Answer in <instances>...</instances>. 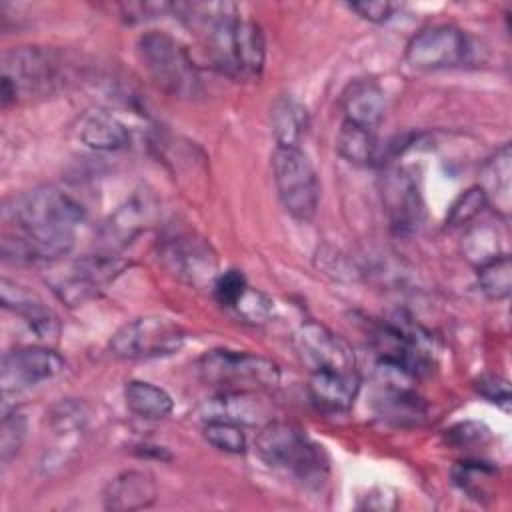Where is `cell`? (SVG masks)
Returning a JSON list of instances; mask_svg holds the SVG:
<instances>
[{
  "label": "cell",
  "instance_id": "cell-6",
  "mask_svg": "<svg viewBox=\"0 0 512 512\" xmlns=\"http://www.w3.org/2000/svg\"><path fill=\"white\" fill-rule=\"evenodd\" d=\"M186 332L164 316H140L122 324L110 338V354L120 360H152L182 350Z\"/></svg>",
  "mask_w": 512,
  "mask_h": 512
},
{
  "label": "cell",
  "instance_id": "cell-7",
  "mask_svg": "<svg viewBox=\"0 0 512 512\" xmlns=\"http://www.w3.org/2000/svg\"><path fill=\"white\" fill-rule=\"evenodd\" d=\"M204 382L224 390H264L280 382L278 366L262 356L236 350H210L196 362Z\"/></svg>",
  "mask_w": 512,
  "mask_h": 512
},
{
  "label": "cell",
  "instance_id": "cell-29",
  "mask_svg": "<svg viewBox=\"0 0 512 512\" xmlns=\"http://www.w3.org/2000/svg\"><path fill=\"white\" fill-rule=\"evenodd\" d=\"M488 206L484 192L480 186H472L464 190L450 206L448 216H446V226L448 228H458L464 224H470L484 208Z\"/></svg>",
  "mask_w": 512,
  "mask_h": 512
},
{
  "label": "cell",
  "instance_id": "cell-20",
  "mask_svg": "<svg viewBox=\"0 0 512 512\" xmlns=\"http://www.w3.org/2000/svg\"><path fill=\"white\" fill-rule=\"evenodd\" d=\"M510 174H512V152L510 144H504L482 168L480 190L486 196L488 204H494L496 212L504 218L510 214L512 196H510Z\"/></svg>",
  "mask_w": 512,
  "mask_h": 512
},
{
  "label": "cell",
  "instance_id": "cell-8",
  "mask_svg": "<svg viewBox=\"0 0 512 512\" xmlns=\"http://www.w3.org/2000/svg\"><path fill=\"white\" fill-rule=\"evenodd\" d=\"M470 52L468 36L454 24H434L420 30L406 46V62L416 70L460 66Z\"/></svg>",
  "mask_w": 512,
  "mask_h": 512
},
{
  "label": "cell",
  "instance_id": "cell-11",
  "mask_svg": "<svg viewBox=\"0 0 512 512\" xmlns=\"http://www.w3.org/2000/svg\"><path fill=\"white\" fill-rule=\"evenodd\" d=\"M64 370V358L46 346H22L6 352L0 366L2 392L16 394L46 380H52Z\"/></svg>",
  "mask_w": 512,
  "mask_h": 512
},
{
  "label": "cell",
  "instance_id": "cell-25",
  "mask_svg": "<svg viewBox=\"0 0 512 512\" xmlns=\"http://www.w3.org/2000/svg\"><path fill=\"white\" fill-rule=\"evenodd\" d=\"M48 426L60 438H74L86 430L88 408L78 400H60L48 410Z\"/></svg>",
  "mask_w": 512,
  "mask_h": 512
},
{
  "label": "cell",
  "instance_id": "cell-14",
  "mask_svg": "<svg viewBox=\"0 0 512 512\" xmlns=\"http://www.w3.org/2000/svg\"><path fill=\"white\" fill-rule=\"evenodd\" d=\"M0 302L6 310L24 320L28 330L40 342H54L60 336V320L34 292L8 278L0 282Z\"/></svg>",
  "mask_w": 512,
  "mask_h": 512
},
{
  "label": "cell",
  "instance_id": "cell-32",
  "mask_svg": "<svg viewBox=\"0 0 512 512\" xmlns=\"http://www.w3.org/2000/svg\"><path fill=\"white\" fill-rule=\"evenodd\" d=\"M120 10L128 20L140 22L148 18H158L162 14L172 12V4L168 2H132V4H120Z\"/></svg>",
  "mask_w": 512,
  "mask_h": 512
},
{
  "label": "cell",
  "instance_id": "cell-10",
  "mask_svg": "<svg viewBox=\"0 0 512 512\" xmlns=\"http://www.w3.org/2000/svg\"><path fill=\"white\" fill-rule=\"evenodd\" d=\"M294 348L302 364L310 372L342 370L352 372L356 366L354 350L350 344L334 334L330 328L308 320L294 332Z\"/></svg>",
  "mask_w": 512,
  "mask_h": 512
},
{
  "label": "cell",
  "instance_id": "cell-31",
  "mask_svg": "<svg viewBox=\"0 0 512 512\" xmlns=\"http://www.w3.org/2000/svg\"><path fill=\"white\" fill-rule=\"evenodd\" d=\"M234 310L246 320V322H252V324H262L266 322L272 312H274V302L260 290H254V288H246L244 296L238 300V304L234 306Z\"/></svg>",
  "mask_w": 512,
  "mask_h": 512
},
{
  "label": "cell",
  "instance_id": "cell-27",
  "mask_svg": "<svg viewBox=\"0 0 512 512\" xmlns=\"http://www.w3.org/2000/svg\"><path fill=\"white\" fill-rule=\"evenodd\" d=\"M464 256L474 262L476 266L500 256L498 248V234L492 226L482 224V226H472L462 242Z\"/></svg>",
  "mask_w": 512,
  "mask_h": 512
},
{
  "label": "cell",
  "instance_id": "cell-24",
  "mask_svg": "<svg viewBox=\"0 0 512 512\" xmlns=\"http://www.w3.org/2000/svg\"><path fill=\"white\" fill-rule=\"evenodd\" d=\"M480 292L490 300H504L512 292V260L508 254H500L478 266Z\"/></svg>",
  "mask_w": 512,
  "mask_h": 512
},
{
  "label": "cell",
  "instance_id": "cell-18",
  "mask_svg": "<svg viewBox=\"0 0 512 512\" xmlns=\"http://www.w3.org/2000/svg\"><path fill=\"white\" fill-rule=\"evenodd\" d=\"M308 390L312 400L332 412L348 410L360 390V378L356 370L342 372V370H318L310 372Z\"/></svg>",
  "mask_w": 512,
  "mask_h": 512
},
{
  "label": "cell",
  "instance_id": "cell-3",
  "mask_svg": "<svg viewBox=\"0 0 512 512\" xmlns=\"http://www.w3.org/2000/svg\"><path fill=\"white\" fill-rule=\"evenodd\" d=\"M138 58L150 80L174 98H198L202 84L188 50L170 34L144 32L138 38Z\"/></svg>",
  "mask_w": 512,
  "mask_h": 512
},
{
  "label": "cell",
  "instance_id": "cell-30",
  "mask_svg": "<svg viewBox=\"0 0 512 512\" xmlns=\"http://www.w3.org/2000/svg\"><path fill=\"white\" fill-rule=\"evenodd\" d=\"M248 282L240 270H226L220 272L212 284V292L218 304L226 308H234L238 300L244 296Z\"/></svg>",
  "mask_w": 512,
  "mask_h": 512
},
{
  "label": "cell",
  "instance_id": "cell-26",
  "mask_svg": "<svg viewBox=\"0 0 512 512\" xmlns=\"http://www.w3.org/2000/svg\"><path fill=\"white\" fill-rule=\"evenodd\" d=\"M202 434H204V440L216 450H222L226 454L246 452V436L240 424L226 422V420H206Z\"/></svg>",
  "mask_w": 512,
  "mask_h": 512
},
{
  "label": "cell",
  "instance_id": "cell-21",
  "mask_svg": "<svg viewBox=\"0 0 512 512\" xmlns=\"http://www.w3.org/2000/svg\"><path fill=\"white\" fill-rule=\"evenodd\" d=\"M270 122L278 146L300 148V142L310 128V114L300 100L292 96H280L272 104Z\"/></svg>",
  "mask_w": 512,
  "mask_h": 512
},
{
  "label": "cell",
  "instance_id": "cell-33",
  "mask_svg": "<svg viewBox=\"0 0 512 512\" xmlns=\"http://www.w3.org/2000/svg\"><path fill=\"white\" fill-rule=\"evenodd\" d=\"M476 390L486 400L494 404H508L510 402V388L508 382L498 376H482L476 380Z\"/></svg>",
  "mask_w": 512,
  "mask_h": 512
},
{
  "label": "cell",
  "instance_id": "cell-16",
  "mask_svg": "<svg viewBox=\"0 0 512 512\" xmlns=\"http://www.w3.org/2000/svg\"><path fill=\"white\" fill-rule=\"evenodd\" d=\"M342 112L346 122L376 132L386 112L384 90L374 80H352L342 92Z\"/></svg>",
  "mask_w": 512,
  "mask_h": 512
},
{
  "label": "cell",
  "instance_id": "cell-28",
  "mask_svg": "<svg viewBox=\"0 0 512 512\" xmlns=\"http://www.w3.org/2000/svg\"><path fill=\"white\" fill-rule=\"evenodd\" d=\"M26 438V418L16 408L2 410V424H0V460L8 464L22 448Z\"/></svg>",
  "mask_w": 512,
  "mask_h": 512
},
{
  "label": "cell",
  "instance_id": "cell-34",
  "mask_svg": "<svg viewBox=\"0 0 512 512\" xmlns=\"http://www.w3.org/2000/svg\"><path fill=\"white\" fill-rule=\"evenodd\" d=\"M348 8L352 12H356L360 18L380 24V22H386L394 14L396 4H392V2H352V4H348Z\"/></svg>",
  "mask_w": 512,
  "mask_h": 512
},
{
  "label": "cell",
  "instance_id": "cell-13",
  "mask_svg": "<svg viewBox=\"0 0 512 512\" xmlns=\"http://www.w3.org/2000/svg\"><path fill=\"white\" fill-rule=\"evenodd\" d=\"M158 204L146 190L134 192L122 206H118L100 230L104 250L118 252L128 246L148 224L156 218Z\"/></svg>",
  "mask_w": 512,
  "mask_h": 512
},
{
  "label": "cell",
  "instance_id": "cell-17",
  "mask_svg": "<svg viewBox=\"0 0 512 512\" xmlns=\"http://www.w3.org/2000/svg\"><path fill=\"white\" fill-rule=\"evenodd\" d=\"M202 420H226L240 426H256L266 416V406L250 390H224L200 406Z\"/></svg>",
  "mask_w": 512,
  "mask_h": 512
},
{
  "label": "cell",
  "instance_id": "cell-2",
  "mask_svg": "<svg viewBox=\"0 0 512 512\" xmlns=\"http://www.w3.org/2000/svg\"><path fill=\"white\" fill-rule=\"evenodd\" d=\"M254 448L264 464L288 472L302 482L318 484L324 478L326 458L322 448L294 424L266 422L254 440Z\"/></svg>",
  "mask_w": 512,
  "mask_h": 512
},
{
  "label": "cell",
  "instance_id": "cell-15",
  "mask_svg": "<svg viewBox=\"0 0 512 512\" xmlns=\"http://www.w3.org/2000/svg\"><path fill=\"white\" fill-rule=\"evenodd\" d=\"M156 496V482L148 472L126 470L104 486L102 504L112 512H134L152 506Z\"/></svg>",
  "mask_w": 512,
  "mask_h": 512
},
{
  "label": "cell",
  "instance_id": "cell-12",
  "mask_svg": "<svg viewBox=\"0 0 512 512\" xmlns=\"http://www.w3.org/2000/svg\"><path fill=\"white\" fill-rule=\"evenodd\" d=\"M162 260L184 282L206 288L218 276V258L212 246L196 234H176L162 244Z\"/></svg>",
  "mask_w": 512,
  "mask_h": 512
},
{
  "label": "cell",
  "instance_id": "cell-23",
  "mask_svg": "<svg viewBox=\"0 0 512 512\" xmlns=\"http://www.w3.org/2000/svg\"><path fill=\"white\" fill-rule=\"evenodd\" d=\"M336 150L342 158L356 166H368L378 160V140L376 132L356 126L352 122H342L336 136Z\"/></svg>",
  "mask_w": 512,
  "mask_h": 512
},
{
  "label": "cell",
  "instance_id": "cell-19",
  "mask_svg": "<svg viewBox=\"0 0 512 512\" xmlns=\"http://www.w3.org/2000/svg\"><path fill=\"white\" fill-rule=\"evenodd\" d=\"M78 136L82 144L100 152L120 150L130 140L128 128L112 112L106 110L86 112L80 120Z\"/></svg>",
  "mask_w": 512,
  "mask_h": 512
},
{
  "label": "cell",
  "instance_id": "cell-22",
  "mask_svg": "<svg viewBox=\"0 0 512 512\" xmlns=\"http://www.w3.org/2000/svg\"><path fill=\"white\" fill-rule=\"evenodd\" d=\"M124 402L132 414L146 418V420L166 418L174 408L172 396L164 388H160L152 382H146V380L126 382Z\"/></svg>",
  "mask_w": 512,
  "mask_h": 512
},
{
  "label": "cell",
  "instance_id": "cell-9",
  "mask_svg": "<svg viewBox=\"0 0 512 512\" xmlns=\"http://www.w3.org/2000/svg\"><path fill=\"white\" fill-rule=\"evenodd\" d=\"M382 204L396 234H412L424 222V198L412 168L390 166L380 180Z\"/></svg>",
  "mask_w": 512,
  "mask_h": 512
},
{
  "label": "cell",
  "instance_id": "cell-5",
  "mask_svg": "<svg viewBox=\"0 0 512 512\" xmlns=\"http://www.w3.org/2000/svg\"><path fill=\"white\" fill-rule=\"evenodd\" d=\"M272 174L284 210L298 222H310L320 204V180L306 152L276 146Z\"/></svg>",
  "mask_w": 512,
  "mask_h": 512
},
{
  "label": "cell",
  "instance_id": "cell-1",
  "mask_svg": "<svg viewBox=\"0 0 512 512\" xmlns=\"http://www.w3.org/2000/svg\"><path fill=\"white\" fill-rule=\"evenodd\" d=\"M4 218L14 232L2 240V258L16 264L52 262L66 256L84 222L82 206L56 186H36L10 198Z\"/></svg>",
  "mask_w": 512,
  "mask_h": 512
},
{
  "label": "cell",
  "instance_id": "cell-4",
  "mask_svg": "<svg viewBox=\"0 0 512 512\" xmlns=\"http://www.w3.org/2000/svg\"><path fill=\"white\" fill-rule=\"evenodd\" d=\"M62 82V62L56 52L38 46L12 48L2 58V106L18 96H40Z\"/></svg>",
  "mask_w": 512,
  "mask_h": 512
}]
</instances>
